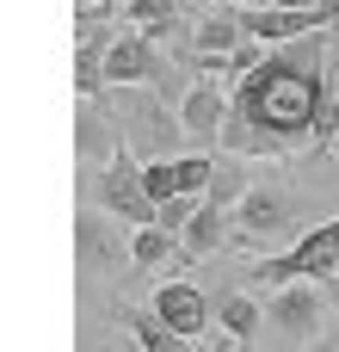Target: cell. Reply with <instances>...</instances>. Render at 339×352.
Here are the masks:
<instances>
[{"mask_svg":"<svg viewBox=\"0 0 339 352\" xmlns=\"http://www.w3.org/2000/svg\"><path fill=\"white\" fill-rule=\"evenodd\" d=\"M210 179H216V161H210V155H179V192L204 198V192H210Z\"/></svg>","mask_w":339,"mask_h":352,"instance_id":"cell-20","label":"cell"},{"mask_svg":"<svg viewBox=\"0 0 339 352\" xmlns=\"http://www.w3.org/2000/svg\"><path fill=\"white\" fill-rule=\"evenodd\" d=\"M105 50H111V37L86 25L80 31V50H74V87H80V99H93L105 87Z\"/></svg>","mask_w":339,"mask_h":352,"instance_id":"cell-16","label":"cell"},{"mask_svg":"<svg viewBox=\"0 0 339 352\" xmlns=\"http://www.w3.org/2000/svg\"><path fill=\"white\" fill-rule=\"evenodd\" d=\"M216 328H222V334H235L241 346H253V340H259V328H266V309H259L247 291H222V297H216Z\"/></svg>","mask_w":339,"mask_h":352,"instance_id":"cell-12","label":"cell"},{"mask_svg":"<svg viewBox=\"0 0 339 352\" xmlns=\"http://www.w3.org/2000/svg\"><path fill=\"white\" fill-rule=\"evenodd\" d=\"M130 223H117L111 210H80V266L86 272H117V266H136V254H130V235H124Z\"/></svg>","mask_w":339,"mask_h":352,"instance_id":"cell-7","label":"cell"},{"mask_svg":"<svg viewBox=\"0 0 339 352\" xmlns=\"http://www.w3.org/2000/svg\"><path fill=\"white\" fill-rule=\"evenodd\" d=\"M185 6H198V12H210V6H229V0H185Z\"/></svg>","mask_w":339,"mask_h":352,"instance_id":"cell-23","label":"cell"},{"mask_svg":"<svg viewBox=\"0 0 339 352\" xmlns=\"http://www.w3.org/2000/svg\"><path fill=\"white\" fill-rule=\"evenodd\" d=\"M93 204H99V210H111V217H117V223H130V229L161 223V204H154V198H148V186H142V161H130V148H124V142H117V155H111V161H99Z\"/></svg>","mask_w":339,"mask_h":352,"instance_id":"cell-3","label":"cell"},{"mask_svg":"<svg viewBox=\"0 0 339 352\" xmlns=\"http://www.w3.org/2000/svg\"><path fill=\"white\" fill-rule=\"evenodd\" d=\"M235 229H241L247 248H266V241L290 235V229H296V198H290V186H284V179L247 186V198H241V210H235Z\"/></svg>","mask_w":339,"mask_h":352,"instance_id":"cell-4","label":"cell"},{"mask_svg":"<svg viewBox=\"0 0 339 352\" xmlns=\"http://www.w3.org/2000/svg\"><path fill=\"white\" fill-rule=\"evenodd\" d=\"M229 111H235V93H222L216 80H198V87H185V99H179V130H185L191 142H222Z\"/></svg>","mask_w":339,"mask_h":352,"instance_id":"cell-9","label":"cell"},{"mask_svg":"<svg viewBox=\"0 0 339 352\" xmlns=\"http://www.w3.org/2000/svg\"><path fill=\"white\" fill-rule=\"evenodd\" d=\"M266 322L284 334V340H315L321 322H327V297L315 291V278H296V285H278L266 297Z\"/></svg>","mask_w":339,"mask_h":352,"instance_id":"cell-6","label":"cell"},{"mask_svg":"<svg viewBox=\"0 0 339 352\" xmlns=\"http://www.w3.org/2000/svg\"><path fill=\"white\" fill-rule=\"evenodd\" d=\"M235 6H278V0H235Z\"/></svg>","mask_w":339,"mask_h":352,"instance_id":"cell-25","label":"cell"},{"mask_svg":"<svg viewBox=\"0 0 339 352\" xmlns=\"http://www.w3.org/2000/svg\"><path fill=\"white\" fill-rule=\"evenodd\" d=\"M142 186H148L154 204H167V198L179 192V161H167V155H161V161H142Z\"/></svg>","mask_w":339,"mask_h":352,"instance_id":"cell-19","label":"cell"},{"mask_svg":"<svg viewBox=\"0 0 339 352\" xmlns=\"http://www.w3.org/2000/svg\"><path fill=\"white\" fill-rule=\"evenodd\" d=\"M339 272V217L327 223H315V229H303L284 254H266L259 266H253V285H296V278H334Z\"/></svg>","mask_w":339,"mask_h":352,"instance_id":"cell-2","label":"cell"},{"mask_svg":"<svg viewBox=\"0 0 339 352\" xmlns=\"http://www.w3.org/2000/svg\"><path fill=\"white\" fill-rule=\"evenodd\" d=\"M173 334H185V340H204L210 334V322H216V303L198 291V285H185V278H167V285H154V303H148Z\"/></svg>","mask_w":339,"mask_h":352,"instance_id":"cell-8","label":"cell"},{"mask_svg":"<svg viewBox=\"0 0 339 352\" xmlns=\"http://www.w3.org/2000/svg\"><path fill=\"white\" fill-rule=\"evenodd\" d=\"M179 6L185 0H124V19L142 31H161V25H179Z\"/></svg>","mask_w":339,"mask_h":352,"instance_id":"cell-18","label":"cell"},{"mask_svg":"<svg viewBox=\"0 0 339 352\" xmlns=\"http://www.w3.org/2000/svg\"><path fill=\"white\" fill-rule=\"evenodd\" d=\"M117 322L142 340V352H191V340H185V334H173L154 309H117Z\"/></svg>","mask_w":339,"mask_h":352,"instance_id":"cell-15","label":"cell"},{"mask_svg":"<svg viewBox=\"0 0 339 352\" xmlns=\"http://www.w3.org/2000/svg\"><path fill=\"white\" fill-rule=\"evenodd\" d=\"M241 43H247V25H241V6H235V0H229V6H210V12L198 19V31H191V56H198L204 68H222Z\"/></svg>","mask_w":339,"mask_h":352,"instance_id":"cell-10","label":"cell"},{"mask_svg":"<svg viewBox=\"0 0 339 352\" xmlns=\"http://www.w3.org/2000/svg\"><path fill=\"white\" fill-rule=\"evenodd\" d=\"M198 204H204V198H191V192H173V198L161 204V223H167L173 235H185V229H191V217H198Z\"/></svg>","mask_w":339,"mask_h":352,"instance_id":"cell-21","label":"cell"},{"mask_svg":"<svg viewBox=\"0 0 339 352\" xmlns=\"http://www.w3.org/2000/svg\"><path fill=\"white\" fill-rule=\"evenodd\" d=\"M142 80H167V56L154 50V31L130 25L105 50V87H142Z\"/></svg>","mask_w":339,"mask_h":352,"instance_id":"cell-5","label":"cell"},{"mask_svg":"<svg viewBox=\"0 0 339 352\" xmlns=\"http://www.w3.org/2000/svg\"><path fill=\"white\" fill-rule=\"evenodd\" d=\"M210 204H222V210H241V198H247V173H241V155H216V179H210V192H204Z\"/></svg>","mask_w":339,"mask_h":352,"instance_id":"cell-17","label":"cell"},{"mask_svg":"<svg viewBox=\"0 0 339 352\" xmlns=\"http://www.w3.org/2000/svg\"><path fill=\"white\" fill-rule=\"evenodd\" d=\"M327 352H339V346H327Z\"/></svg>","mask_w":339,"mask_h":352,"instance_id":"cell-26","label":"cell"},{"mask_svg":"<svg viewBox=\"0 0 339 352\" xmlns=\"http://www.w3.org/2000/svg\"><path fill=\"white\" fill-rule=\"evenodd\" d=\"M235 229V210H222V204H198V217H191V229H185V254L191 260H204V254H216L222 248V235Z\"/></svg>","mask_w":339,"mask_h":352,"instance_id":"cell-14","label":"cell"},{"mask_svg":"<svg viewBox=\"0 0 339 352\" xmlns=\"http://www.w3.org/2000/svg\"><path fill=\"white\" fill-rule=\"evenodd\" d=\"M74 142H80V155H86V161H111L124 136H117V124H105V118H99V105H93V99H80V118H74Z\"/></svg>","mask_w":339,"mask_h":352,"instance_id":"cell-13","label":"cell"},{"mask_svg":"<svg viewBox=\"0 0 339 352\" xmlns=\"http://www.w3.org/2000/svg\"><path fill=\"white\" fill-rule=\"evenodd\" d=\"M278 6H327V0H278Z\"/></svg>","mask_w":339,"mask_h":352,"instance_id":"cell-24","label":"cell"},{"mask_svg":"<svg viewBox=\"0 0 339 352\" xmlns=\"http://www.w3.org/2000/svg\"><path fill=\"white\" fill-rule=\"evenodd\" d=\"M130 254H136L142 272H161L185 254V235H173L167 223H142V229H130Z\"/></svg>","mask_w":339,"mask_h":352,"instance_id":"cell-11","label":"cell"},{"mask_svg":"<svg viewBox=\"0 0 339 352\" xmlns=\"http://www.w3.org/2000/svg\"><path fill=\"white\" fill-rule=\"evenodd\" d=\"M191 352H241V340L235 334H216V340L204 334V340H191Z\"/></svg>","mask_w":339,"mask_h":352,"instance_id":"cell-22","label":"cell"},{"mask_svg":"<svg viewBox=\"0 0 339 352\" xmlns=\"http://www.w3.org/2000/svg\"><path fill=\"white\" fill-rule=\"evenodd\" d=\"M334 31L296 37L266 50L241 80H235V111L222 130L229 155H290L303 142H334L339 136V105H334Z\"/></svg>","mask_w":339,"mask_h":352,"instance_id":"cell-1","label":"cell"}]
</instances>
